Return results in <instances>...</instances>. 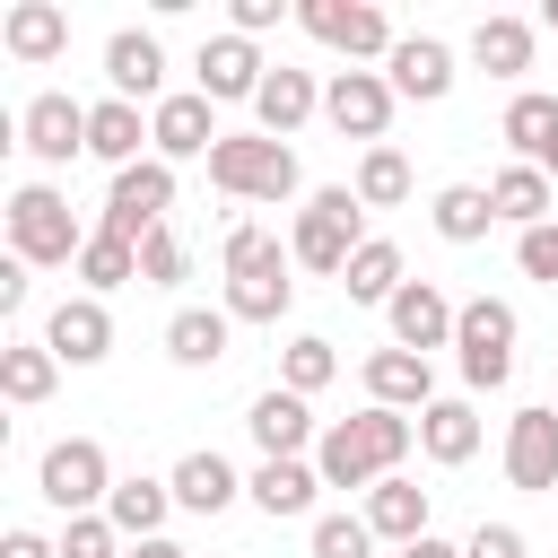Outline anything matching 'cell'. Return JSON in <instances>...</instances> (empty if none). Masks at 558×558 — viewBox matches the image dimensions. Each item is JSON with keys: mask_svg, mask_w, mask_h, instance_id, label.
Wrapping results in <instances>:
<instances>
[{"mask_svg": "<svg viewBox=\"0 0 558 558\" xmlns=\"http://www.w3.org/2000/svg\"><path fill=\"white\" fill-rule=\"evenodd\" d=\"M17 148H26L35 166H70V157H87V105L61 96V87H44V96L17 113Z\"/></svg>", "mask_w": 558, "mask_h": 558, "instance_id": "8fae6325", "label": "cell"}, {"mask_svg": "<svg viewBox=\"0 0 558 558\" xmlns=\"http://www.w3.org/2000/svg\"><path fill=\"white\" fill-rule=\"evenodd\" d=\"M357 244H366V201H357V183H323V192L296 209V235H288L296 270L340 279V270L357 262Z\"/></svg>", "mask_w": 558, "mask_h": 558, "instance_id": "277c9868", "label": "cell"}, {"mask_svg": "<svg viewBox=\"0 0 558 558\" xmlns=\"http://www.w3.org/2000/svg\"><path fill=\"white\" fill-rule=\"evenodd\" d=\"M541 26H558V0H549V9H541Z\"/></svg>", "mask_w": 558, "mask_h": 558, "instance_id": "f907efd6", "label": "cell"}, {"mask_svg": "<svg viewBox=\"0 0 558 558\" xmlns=\"http://www.w3.org/2000/svg\"><path fill=\"white\" fill-rule=\"evenodd\" d=\"M418 453L427 462H471L480 453V410L471 401H427L418 410Z\"/></svg>", "mask_w": 558, "mask_h": 558, "instance_id": "4dcf8cb0", "label": "cell"}, {"mask_svg": "<svg viewBox=\"0 0 558 558\" xmlns=\"http://www.w3.org/2000/svg\"><path fill=\"white\" fill-rule=\"evenodd\" d=\"M78 279H87V296H113V288H131V279H140V244H122V235H87V253H78Z\"/></svg>", "mask_w": 558, "mask_h": 558, "instance_id": "d590c367", "label": "cell"}, {"mask_svg": "<svg viewBox=\"0 0 558 558\" xmlns=\"http://www.w3.org/2000/svg\"><path fill=\"white\" fill-rule=\"evenodd\" d=\"M235 497H244V480H235V462H227V453H209V445H201V453H183V462H174V506H183V514H227Z\"/></svg>", "mask_w": 558, "mask_h": 558, "instance_id": "603a6c76", "label": "cell"}, {"mask_svg": "<svg viewBox=\"0 0 558 558\" xmlns=\"http://www.w3.org/2000/svg\"><path fill=\"white\" fill-rule=\"evenodd\" d=\"M488 201H497V218L523 235V227H549L558 218V183L541 174V166H506L497 183H488Z\"/></svg>", "mask_w": 558, "mask_h": 558, "instance_id": "4316f807", "label": "cell"}, {"mask_svg": "<svg viewBox=\"0 0 558 558\" xmlns=\"http://www.w3.org/2000/svg\"><path fill=\"white\" fill-rule=\"evenodd\" d=\"M340 288H349L357 305H392V296L410 288V270H401V244H392V235H366V244H357V262L340 270Z\"/></svg>", "mask_w": 558, "mask_h": 558, "instance_id": "f546056e", "label": "cell"}, {"mask_svg": "<svg viewBox=\"0 0 558 558\" xmlns=\"http://www.w3.org/2000/svg\"><path fill=\"white\" fill-rule=\"evenodd\" d=\"M514 262H523V279H558V218L549 227H523L514 235Z\"/></svg>", "mask_w": 558, "mask_h": 558, "instance_id": "b9f144b4", "label": "cell"}, {"mask_svg": "<svg viewBox=\"0 0 558 558\" xmlns=\"http://www.w3.org/2000/svg\"><path fill=\"white\" fill-rule=\"evenodd\" d=\"M427 218H436V235H445V244H480V235L497 227V201H488V183H445Z\"/></svg>", "mask_w": 558, "mask_h": 558, "instance_id": "836d02e7", "label": "cell"}, {"mask_svg": "<svg viewBox=\"0 0 558 558\" xmlns=\"http://www.w3.org/2000/svg\"><path fill=\"white\" fill-rule=\"evenodd\" d=\"M462 558H532V549H523V532H514V523H480V532L462 541Z\"/></svg>", "mask_w": 558, "mask_h": 558, "instance_id": "7bdbcfd3", "label": "cell"}, {"mask_svg": "<svg viewBox=\"0 0 558 558\" xmlns=\"http://www.w3.org/2000/svg\"><path fill=\"white\" fill-rule=\"evenodd\" d=\"M17 305H26V262L9 253V262H0V314H17Z\"/></svg>", "mask_w": 558, "mask_h": 558, "instance_id": "bcb514c9", "label": "cell"}, {"mask_svg": "<svg viewBox=\"0 0 558 558\" xmlns=\"http://www.w3.org/2000/svg\"><path fill=\"white\" fill-rule=\"evenodd\" d=\"M506 480L514 488H558V401H541V410H514L506 418Z\"/></svg>", "mask_w": 558, "mask_h": 558, "instance_id": "9a60e30c", "label": "cell"}, {"mask_svg": "<svg viewBox=\"0 0 558 558\" xmlns=\"http://www.w3.org/2000/svg\"><path fill=\"white\" fill-rule=\"evenodd\" d=\"M227 340H235V314H227V305H183V314L166 323V357H174V366H218Z\"/></svg>", "mask_w": 558, "mask_h": 558, "instance_id": "d4e9b609", "label": "cell"}, {"mask_svg": "<svg viewBox=\"0 0 558 558\" xmlns=\"http://www.w3.org/2000/svg\"><path fill=\"white\" fill-rule=\"evenodd\" d=\"M105 78H113V96L122 105H166V52H157V35H140V26H122L113 44H105Z\"/></svg>", "mask_w": 558, "mask_h": 558, "instance_id": "ac0fdd59", "label": "cell"}, {"mask_svg": "<svg viewBox=\"0 0 558 558\" xmlns=\"http://www.w3.org/2000/svg\"><path fill=\"white\" fill-rule=\"evenodd\" d=\"M61 558H122L113 514H70V523H61Z\"/></svg>", "mask_w": 558, "mask_h": 558, "instance_id": "ab89813d", "label": "cell"}, {"mask_svg": "<svg viewBox=\"0 0 558 558\" xmlns=\"http://www.w3.org/2000/svg\"><path fill=\"white\" fill-rule=\"evenodd\" d=\"M105 514H113V532H122V541H166V514H174V480H148V471L113 480Z\"/></svg>", "mask_w": 558, "mask_h": 558, "instance_id": "ffe728a7", "label": "cell"}, {"mask_svg": "<svg viewBox=\"0 0 558 558\" xmlns=\"http://www.w3.org/2000/svg\"><path fill=\"white\" fill-rule=\"evenodd\" d=\"M366 392H375L384 410H410V418H418V410L436 401V375H427L418 349H375V357H366Z\"/></svg>", "mask_w": 558, "mask_h": 558, "instance_id": "7402d4cb", "label": "cell"}, {"mask_svg": "<svg viewBox=\"0 0 558 558\" xmlns=\"http://www.w3.org/2000/svg\"><path fill=\"white\" fill-rule=\"evenodd\" d=\"M357 201H366V209H392V201H410V157H401L392 140L357 157Z\"/></svg>", "mask_w": 558, "mask_h": 558, "instance_id": "8d00e7d4", "label": "cell"}, {"mask_svg": "<svg viewBox=\"0 0 558 558\" xmlns=\"http://www.w3.org/2000/svg\"><path fill=\"white\" fill-rule=\"evenodd\" d=\"M244 427H253V445H262V462H305V445H323V427H314V410H305V392H288V384H270V392H253V410H244Z\"/></svg>", "mask_w": 558, "mask_h": 558, "instance_id": "5bb4252c", "label": "cell"}, {"mask_svg": "<svg viewBox=\"0 0 558 558\" xmlns=\"http://www.w3.org/2000/svg\"><path fill=\"white\" fill-rule=\"evenodd\" d=\"M166 209H174V166H166V157H140V166H122V174H113L96 235L140 244V235H157V227H166Z\"/></svg>", "mask_w": 558, "mask_h": 558, "instance_id": "ba28073f", "label": "cell"}, {"mask_svg": "<svg viewBox=\"0 0 558 558\" xmlns=\"http://www.w3.org/2000/svg\"><path fill=\"white\" fill-rule=\"evenodd\" d=\"M288 270H296V253L270 227H253V218L227 227V314L235 323H279L296 305V279Z\"/></svg>", "mask_w": 558, "mask_h": 558, "instance_id": "7a4b0ae2", "label": "cell"}, {"mask_svg": "<svg viewBox=\"0 0 558 558\" xmlns=\"http://www.w3.org/2000/svg\"><path fill=\"white\" fill-rule=\"evenodd\" d=\"M453 314H462V305H453L436 279H410V288L384 305V323H392V349H418V357H427V349H453Z\"/></svg>", "mask_w": 558, "mask_h": 558, "instance_id": "2e32d148", "label": "cell"}, {"mask_svg": "<svg viewBox=\"0 0 558 558\" xmlns=\"http://www.w3.org/2000/svg\"><path fill=\"white\" fill-rule=\"evenodd\" d=\"M314 113H323V87H314V70H270V78H262V96H253V122H262L270 140L305 131Z\"/></svg>", "mask_w": 558, "mask_h": 558, "instance_id": "44dd1931", "label": "cell"}, {"mask_svg": "<svg viewBox=\"0 0 558 558\" xmlns=\"http://www.w3.org/2000/svg\"><path fill=\"white\" fill-rule=\"evenodd\" d=\"M410 445H418V418L366 401L357 418H331V427H323L314 471H323V488H375V480H392V471L410 462Z\"/></svg>", "mask_w": 558, "mask_h": 558, "instance_id": "6da1fadb", "label": "cell"}, {"mask_svg": "<svg viewBox=\"0 0 558 558\" xmlns=\"http://www.w3.org/2000/svg\"><path fill=\"white\" fill-rule=\"evenodd\" d=\"M453 357H462V384L471 392H497L514 375V305L506 296H462L453 314Z\"/></svg>", "mask_w": 558, "mask_h": 558, "instance_id": "8992f818", "label": "cell"}, {"mask_svg": "<svg viewBox=\"0 0 558 558\" xmlns=\"http://www.w3.org/2000/svg\"><path fill=\"white\" fill-rule=\"evenodd\" d=\"M471 61L488 78H523L532 70V17H480L471 26Z\"/></svg>", "mask_w": 558, "mask_h": 558, "instance_id": "1f68e13d", "label": "cell"}, {"mask_svg": "<svg viewBox=\"0 0 558 558\" xmlns=\"http://www.w3.org/2000/svg\"><path fill=\"white\" fill-rule=\"evenodd\" d=\"M87 235H96V227H78L52 183H17V192H9V253H17L26 270H78Z\"/></svg>", "mask_w": 558, "mask_h": 558, "instance_id": "3957f363", "label": "cell"}, {"mask_svg": "<svg viewBox=\"0 0 558 558\" xmlns=\"http://www.w3.org/2000/svg\"><path fill=\"white\" fill-rule=\"evenodd\" d=\"M366 532H375V541H401V549H410V541H427V488H418V480H401V471H392V480H375V488H366Z\"/></svg>", "mask_w": 558, "mask_h": 558, "instance_id": "cb8c5ba5", "label": "cell"}, {"mask_svg": "<svg viewBox=\"0 0 558 558\" xmlns=\"http://www.w3.org/2000/svg\"><path fill=\"white\" fill-rule=\"evenodd\" d=\"M392 78L384 70H331V87H323V113H331V131L340 140H366V148H384V131H392Z\"/></svg>", "mask_w": 558, "mask_h": 558, "instance_id": "30bf717a", "label": "cell"}, {"mask_svg": "<svg viewBox=\"0 0 558 558\" xmlns=\"http://www.w3.org/2000/svg\"><path fill=\"white\" fill-rule=\"evenodd\" d=\"M122 558H192V549H174V541H131Z\"/></svg>", "mask_w": 558, "mask_h": 558, "instance_id": "7dc6e473", "label": "cell"}, {"mask_svg": "<svg viewBox=\"0 0 558 558\" xmlns=\"http://www.w3.org/2000/svg\"><path fill=\"white\" fill-rule=\"evenodd\" d=\"M331 375H340V349H331V340H314V331H305V340H288V349H279V384H288V392H305V401H314Z\"/></svg>", "mask_w": 558, "mask_h": 558, "instance_id": "74e56055", "label": "cell"}, {"mask_svg": "<svg viewBox=\"0 0 558 558\" xmlns=\"http://www.w3.org/2000/svg\"><path fill=\"white\" fill-rule=\"evenodd\" d=\"M35 488H44L52 514H105V497H113V462H105L96 436H61V445H44Z\"/></svg>", "mask_w": 558, "mask_h": 558, "instance_id": "52a82bcc", "label": "cell"}, {"mask_svg": "<svg viewBox=\"0 0 558 558\" xmlns=\"http://www.w3.org/2000/svg\"><path fill=\"white\" fill-rule=\"evenodd\" d=\"M52 384H61V357H52L44 340H9V349H0V392H9L17 410L52 401Z\"/></svg>", "mask_w": 558, "mask_h": 558, "instance_id": "d6a6232c", "label": "cell"}, {"mask_svg": "<svg viewBox=\"0 0 558 558\" xmlns=\"http://www.w3.org/2000/svg\"><path fill=\"white\" fill-rule=\"evenodd\" d=\"M401 558H462V549H453V541H436V532H427V541H410V549H401Z\"/></svg>", "mask_w": 558, "mask_h": 558, "instance_id": "c3c4849f", "label": "cell"}, {"mask_svg": "<svg viewBox=\"0 0 558 558\" xmlns=\"http://www.w3.org/2000/svg\"><path fill=\"white\" fill-rule=\"evenodd\" d=\"M549 131H558V96H514L506 105V148H514V166H541V148H549Z\"/></svg>", "mask_w": 558, "mask_h": 558, "instance_id": "e575fe53", "label": "cell"}, {"mask_svg": "<svg viewBox=\"0 0 558 558\" xmlns=\"http://www.w3.org/2000/svg\"><path fill=\"white\" fill-rule=\"evenodd\" d=\"M314 488H323V471H314V462H262V471L244 480V497H253L270 523H288V514H314Z\"/></svg>", "mask_w": 558, "mask_h": 558, "instance_id": "83f0119b", "label": "cell"}, {"mask_svg": "<svg viewBox=\"0 0 558 558\" xmlns=\"http://www.w3.org/2000/svg\"><path fill=\"white\" fill-rule=\"evenodd\" d=\"M262 78H270V61H262L235 26H227V35H209V44H201V61H192V87H201L209 105H253V96H262Z\"/></svg>", "mask_w": 558, "mask_h": 558, "instance_id": "7c38bea8", "label": "cell"}, {"mask_svg": "<svg viewBox=\"0 0 558 558\" xmlns=\"http://www.w3.org/2000/svg\"><path fill=\"white\" fill-rule=\"evenodd\" d=\"M384 78H392V96L436 105V96H453V52H445L436 35H401V44H392V61H384Z\"/></svg>", "mask_w": 558, "mask_h": 558, "instance_id": "d6986e66", "label": "cell"}, {"mask_svg": "<svg viewBox=\"0 0 558 558\" xmlns=\"http://www.w3.org/2000/svg\"><path fill=\"white\" fill-rule=\"evenodd\" d=\"M314 558H375L366 514H314Z\"/></svg>", "mask_w": 558, "mask_h": 558, "instance_id": "f35d334b", "label": "cell"}, {"mask_svg": "<svg viewBox=\"0 0 558 558\" xmlns=\"http://www.w3.org/2000/svg\"><path fill=\"white\" fill-rule=\"evenodd\" d=\"M227 131H218V105L201 96V87H183V96H166L157 113H148V157H166V166H183V157H209Z\"/></svg>", "mask_w": 558, "mask_h": 558, "instance_id": "4fadbf2b", "label": "cell"}, {"mask_svg": "<svg viewBox=\"0 0 558 558\" xmlns=\"http://www.w3.org/2000/svg\"><path fill=\"white\" fill-rule=\"evenodd\" d=\"M140 140H148V122H140V105H122V96H105V105H87V157L96 166H140Z\"/></svg>", "mask_w": 558, "mask_h": 558, "instance_id": "484cf974", "label": "cell"}, {"mask_svg": "<svg viewBox=\"0 0 558 558\" xmlns=\"http://www.w3.org/2000/svg\"><path fill=\"white\" fill-rule=\"evenodd\" d=\"M296 26H305L314 44H331V52H349V61H392V44H401L392 17L366 9V0H305Z\"/></svg>", "mask_w": 558, "mask_h": 558, "instance_id": "9c48e42d", "label": "cell"}, {"mask_svg": "<svg viewBox=\"0 0 558 558\" xmlns=\"http://www.w3.org/2000/svg\"><path fill=\"white\" fill-rule=\"evenodd\" d=\"M140 279H148V288H174V279H183V235H174V227L140 235Z\"/></svg>", "mask_w": 558, "mask_h": 558, "instance_id": "60d3db41", "label": "cell"}, {"mask_svg": "<svg viewBox=\"0 0 558 558\" xmlns=\"http://www.w3.org/2000/svg\"><path fill=\"white\" fill-rule=\"evenodd\" d=\"M0 558H61V541H44V532H26V523H17V532L0 541Z\"/></svg>", "mask_w": 558, "mask_h": 558, "instance_id": "f6af8a7d", "label": "cell"}, {"mask_svg": "<svg viewBox=\"0 0 558 558\" xmlns=\"http://www.w3.org/2000/svg\"><path fill=\"white\" fill-rule=\"evenodd\" d=\"M209 183L227 201H288L296 192V148L270 140V131H227L209 148Z\"/></svg>", "mask_w": 558, "mask_h": 558, "instance_id": "5b68a950", "label": "cell"}, {"mask_svg": "<svg viewBox=\"0 0 558 558\" xmlns=\"http://www.w3.org/2000/svg\"><path fill=\"white\" fill-rule=\"evenodd\" d=\"M44 349L61 357V366H96L105 349H113V314H105V296H61L52 305V323H44Z\"/></svg>", "mask_w": 558, "mask_h": 558, "instance_id": "e0dca14e", "label": "cell"}, {"mask_svg": "<svg viewBox=\"0 0 558 558\" xmlns=\"http://www.w3.org/2000/svg\"><path fill=\"white\" fill-rule=\"evenodd\" d=\"M541 174H549V183H558V131H549V148H541Z\"/></svg>", "mask_w": 558, "mask_h": 558, "instance_id": "681fc988", "label": "cell"}, {"mask_svg": "<svg viewBox=\"0 0 558 558\" xmlns=\"http://www.w3.org/2000/svg\"><path fill=\"white\" fill-rule=\"evenodd\" d=\"M279 17H288L279 0H235V35H244V44H253V35H270Z\"/></svg>", "mask_w": 558, "mask_h": 558, "instance_id": "ee69618b", "label": "cell"}, {"mask_svg": "<svg viewBox=\"0 0 558 558\" xmlns=\"http://www.w3.org/2000/svg\"><path fill=\"white\" fill-rule=\"evenodd\" d=\"M0 44H9L17 61H61V52H70V17H61L52 0H17L9 26H0Z\"/></svg>", "mask_w": 558, "mask_h": 558, "instance_id": "f1b7e54d", "label": "cell"}]
</instances>
